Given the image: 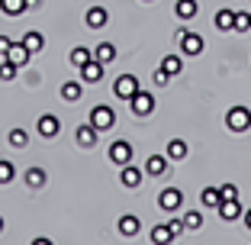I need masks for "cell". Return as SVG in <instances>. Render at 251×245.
<instances>
[{"label":"cell","instance_id":"obj_1","mask_svg":"<svg viewBox=\"0 0 251 245\" xmlns=\"http://www.w3.org/2000/svg\"><path fill=\"white\" fill-rule=\"evenodd\" d=\"M87 123L90 126H97L100 133H106V129H113V123H116V113H113V107H106V104H97L94 110L87 113Z\"/></svg>","mask_w":251,"mask_h":245},{"label":"cell","instance_id":"obj_2","mask_svg":"<svg viewBox=\"0 0 251 245\" xmlns=\"http://www.w3.org/2000/svg\"><path fill=\"white\" fill-rule=\"evenodd\" d=\"M226 126H229L232 133H248L251 129V110L248 107H232V110L226 113Z\"/></svg>","mask_w":251,"mask_h":245},{"label":"cell","instance_id":"obj_3","mask_svg":"<svg viewBox=\"0 0 251 245\" xmlns=\"http://www.w3.org/2000/svg\"><path fill=\"white\" fill-rule=\"evenodd\" d=\"M139 78L135 75H119L116 81H113V97H119V100H132L135 94H139Z\"/></svg>","mask_w":251,"mask_h":245},{"label":"cell","instance_id":"obj_4","mask_svg":"<svg viewBox=\"0 0 251 245\" xmlns=\"http://www.w3.org/2000/svg\"><path fill=\"white\" fill-rule=\"evenodd\" d=\"M158 207H161L164 213H177V210L184 207V193H180L177 187H164V191L158 193Z\"/></svg>","mask_w":251,"mask_h":245},{"label":"cell","instance_id":"obj_5","mask_svg":"<svg viewBox=\"0 0 251 245\" xmlns=\"http://www.w3.org/2000/svg\"><path fill=\"white\" fill-rule=\"evenodd\" d=\"M129 107H132L135 116H151V110H155V94H151V90H139V94L129 100Z\"/></svg>","mask_w":251,"mask_h":245},{"label":"cell","instance_id":"obj_6","mask_svg":"<svg viewBox=\"0 0 251 245\" xmlns=\"http://www.w3.org/2000/svg\"><path fill=\"white\" fill-rule=\"evenodd\" d=\"M177 39H180V49H184V55H200L203 49H206V42H203V36H200V32L177 29Z\"/></svg>","mask_w":251,"mask_h":245},{"label":"cell","instance_id":"obj_7","mask_svg":"<svg viewBox=\"0 0 251 245\" xmlns=\"http://www.w3.org/2000/svg\"><path fill=\"white\" fill-rule=\"evenodd\" d=\"M110 162L116 164V168H123V164H129L132 162V145L129 142H123V139H116V142H110Z\"/></svg>","mask_w":251,"mask_h":245},{"label":"cell","instance_id":"obj_8","mask_svg":"<svg viewBox=\"0 0 251 245\" xmlns=\"http://www.w3.org/2000/svg\"><path fill=\"white\" fill-rule=\"evenodd\" d=\"M36 129H39V136H42V139H55V136H58V129H61V123H58V116L45 113V116L36 119Z\"/></svg>","mask_w":251,"mask_h":245},{"label":"cell","instance_id":"obj_9","mask_svg":"<svg viewBox=\"0 0 251 245\" xmlns=\"http://www.w3.org/2000/svg\"><path fill=\"white\" fill-rule=\"evenodd\" d=\"M142 178H145V168H135L132 162L119 168V181H123V187H139Z\"/></svg>","mask_w":251,"mask_h":245},{"label":"cell","instance_id":"obj_10","mask_svg":"<svg viewBox=\"0 0 251 245\" xmlns=\"http://www.w3.org/2000/svg\"><path fill=\"white\" fill-rule=\"evenodd\" d=\"M103 71H106V65H103V61H97V58H90L87 65H81V78L87 84H100V81H103Z\"/></svg>","mask_w":251,"mask_h":245},{"label":"cell","instance_id":"obj_11","mask_svg":"<svg viewBox=\"0 0 251 245\" xmlns=\"http://www.w3.org/2000/svg\"><path fill=\"white\" fill-rule=\"evenodd\" d=\"M97 136H100V129L90 126V123H84V126H77L74 139H77V145H81V149H94V145H97Z\"/></svg>","mask_w":251,"mask_h":245},{"label":"cell","instance_id":"obj_12","mask_svg":"<svg viewBox=\"0 0 251 245\" xmlns=\"http://www.w3.org/2000/svg\"><path fill=\"white\" fill-rule=\"evenodd\" d=\"M171 158L168 155H148L145 158V174H151V178H161L164 171H168Z\"/></svg>","mask_w":251,"mask_h":245},{"label":"cell","instance_id":"obj_13","mask_svg":"<svg viewBox=\"0 0 251 245\" xmlns=\"http://www.w3.org/2000/svg\"><path fill=\"white\" fill-rule=\"evenodd\" d=\"M106 20H110V13H106V7H90L87 13H84V23H87L90 29H103Z\"/></svg>","mask_w":251,"mask_h":245},{"label":"cell","instance_id":"obj_14","mask_svg":"<svg viewBox=\"0 0 251 245\" xmlns=\"http://www.w3.org/2000/svg\"><path fill=\"white\" fill-rule=\"evenodd\" d=\"M29 55H32V52H29V49H26V45L20 42V39H16V42L10 45V52L3 55V58H10V61H13V65H20V68H23V65H26V61H29Z\"/></svg>","mask_w":251,"mask_h":245},{"label":"cell","instance_id":"obj_15","mask_svg":"<svg viewBox=\"0 0 251 245\" xmlns=\"http://www.w3.org/2000/svg\"><path fill=\"white\" fill-rule=\"evenodd\" d=\"M139 229H142V223H139V216H132V213H126V216H119V232H123L126 239H132V236H139Z\"/></svg>","mask_w":251,"mask_h":245},{"label":"cell","instance_id":"obj_16","mask_svg":"<svg viewBox=\"0 0 251 245\" xmlns=\"http://www.w3.org/2000/svg\"><path fill=\"white\" fill-rule=\"evenodd\" d=\"M29 7V0H0V13L3 16H23Z\"/></svg>","mask_w":251,"mask_h":245},{"label":"cell","instance_id":"obj_17","mask_svg":"<svg viewBox=\"0 0 251 245\" xmlns=\"http://www.w3.org/2000/svg\"><path fill=\"white\" fill-rule=\"evenodd\" d=\"M164 155H168L171 162H184V158H187V142L184 139H171L168 149H164Z\"/></svg>","mask_w":251,"mask_h":245},{"label":"cell","instance_id":"obj_18","mask_svg":"<svg viewBox=\"0 0 251 245\" xmlns=\"http://www.w3.org/2000/svg\"><path fill=\"white\" fill-rule=\"evenodd\" d=\"M174 13H177V20H193L200 13V7H197V0H177L174 3Z\"/></svg>","mask_w":251,"mask_h":245},{"label":"cell","instance_id":"obj_19","mask_svg":"<svg viewBox=\"0 0 251 245\" xmlns=\"http://www.w3.org/2000/svg\"><path fill=\"white\" fill-rule=\"evenodd\" d=\"M213 23H216V29H219V32H229V29H235V10H219Z\"/></svg>","mask_w":251,"mask_h":245},{"label":"cell","instance_id":"obj_20","mask_svg":"<svg viewBox=\"0 0 251 245\" xmlns=\"http://www.w3.org/2000/svg\"><path fill=\"white\" fill-rule=\"evenodd\" d=\"M219 216L222 219H238V216H242V203L238 200H219Z\"/></svg>","mask_w":251,"mask_h":245},{"label":"cell","instance_id":"obj_21","mask_svg":"<svg viewBox=\"0 0 251 245\" xmlns=\"http://www.w3.org/2000/svg\"><path fill=\"white\" fill-rule=\"evenodd\" d=\"M20 42L26 45L29 52H42V49H45V39H42V32H36V29H29V32H26V36L20 39Z\"/></svg>","mask_w":251,"mask_h":245},{"label":"cell","instance_id":"obj_22","mask_svg":"<svg viewBox=\"0 0 251 245\" xmlns=\"http://www.w3.org/2000/svg\"><path fill=\"white\" fill-rule=\"evenodd\" d=\"M94 58L103 61V65H110V61L116 58V45H113V42H100V45H97V52H94Z\"/></svg>","mask_w":251,"mask_h":245},{"label":"cell","instance_id":"obj_23","mask_svg":"<svg viewBox=\"0 0 251 245\" xmlns=\"http://www.w3.org/2000/svg\"><path fill=\"white\" fill-rule=\"evenodd\" d=\"M45 181H49V174H45L42 168H29V171H26V184H29L32 191H39V187H45Z\"/></svg>","mask_w":251,"mask_h":245},{"label":"cell","instance_id":"obj_24","mask_svg":"<svg viewBox=\"0 0 251 245\" xmlns=\"http://www.w3.org/2000/svg\"><path fill=\"white\" fill-rule=\"evenodd\" d=\"M161 68L168 71L171 78H174V75H180V71H184V61H180V55H164V58H161Z\"/></svg>","mask_w":251,"mask_h":245},{"label":"cell","instance_id":"obj_25","mask_svg":"<svg viewBox=\"0 0 251 245\" xmlns=\"http://www.w3.org/2000/svg\"><path fill=\"white\" fill-rule=\"evenodd\" d=\"M61 100H68V104L81 100V84H77V81H65V84H61Z\"/></svg>","mask_w":251,"mask_h":245},{"label":"cell","instance_id":"obj_26","mask_svg":"<svg viewBox=\"0 0 251 245\" xmlns=\"http://www.w3.org/2000/svg\"><path fill=\"white\" fill-rule=\"evenodd\" d=\"M200 200H203V207H219V200H222L219 187H203V193H200Z\"/></svg>","mask_w":251,"mask_h":245},{"label":"cell","instance_id":"obj_27","mask_svg":"<svg viewBox=\"0 0 251 245\" xmlns=\"http://www.w3.org/2000/svg\"><path fill=\"white\" fill-rule=\"evenodd\" d=\"M7 142L13 145V149H26V145H29V136H26V129H10Z\"/></svg>","mask_w":251,"mask_h":245},{"label":"cell","instance_id":"obj_28","mask_svg":"<svg viewBox=\"0 0 251 245\" xmlns=\"http://www.w3.org/2000/svg\"><path fill=\"white\" fill-rule=\"evenodd\" d=\"M171 239H174V232H171V226L164 223V226H155V229H151V242L155 245H164V242H171Z\"/></svg>","mask_w":251,"mask_h":245},{"label":"cell","instance_id":"obj_29","mask_svg":"<svg viewBox=\"0 0 251 245\" xmlns=\"http://www.w3.org/2000/svg\"><path fill=\"white\" fill-rule=\"evenodd\" d=\"M90 58H94V52H90V49H84V45H77V49H74V52H71V65H74V68L87 65Z\"/></svg>","mask_w":251,"mask_h":245},{"label":"cell","instance_id":"obj_30","mask_svg":"<svg viewBox=\"0 0 251 245\" xmlns=\"http://www.w3.org/2000/svg\"><path fill=\"white\" fill-rule=\"evenodd\" d=\"M251 29V10H235V32Z\"/></svg>","mask_w":251,"mask_h":245},{"label":"cell","instance_id":"obj_31","mask_svg":"<svg viewBox=\"0 0 251 245\" xmlns=\"http://www.w3.org/2000/svg\"><path fill=\"white\" fill-rule=\"evenodd\" d=\"M16 71H20V65H13L10 58H3V61H0V81H13V78H16Z\"/></svg>","mask_w":251,"mask_h":245},{"label":"cell","instance_id":"obj_32","mask_svg":"<svg viewBox=\"0 0 251 245\" xmlns=\"http://www.w3.org/2000/svg\"><path fill=\"white\" fill-rule=\"evenodd\" d=\"M16 178V168L7 162V158H0V184H10Z\"/></svg>","mask_w":251,"mask_h":245},{"label":"cell","instance_id":"obj_33","mask_svg":"<svg viewBox=\"0 0 251 245\" xmlns=\"http://www.w3.org/2000/svg\"><path fill=\"white\" fill-rule=\"evenodd\" d=\"M184 226H187V229H200V226H203V213H200V210L184 213Z\"/></svg>","mask_w":251,"mask_h":245},{"label":"cell","instance_id":"obj_34","mask_svg":"<svg viewBox=\"0 0 251 245\" xmlns=\"http://www.w3.org/2000/svg\"><path fill=\"white\" fill-rule=\"evenodd\" d=\"M219 193H222V200H238V187L235 184H222Z\"/></svg>","mask_w":251,"mask_h":245},{"label":"cell","instance_id":"obj_35","mask_svg":"<svg viewBox=\"0 0 251 245\" xmlns=\"http://www.w3.org/2000/svg\"><path fill=\"white\" fill-rule=\"evenodd\" d=\"M168 226H171V232H174V239H177L180 232L187 229V226H184V219H168Z\"/></svg>","mask_w":251,"mask_h":245},{"label":"cell","instance_id":"obj_36","mask_svg":"<svg viewBox=\"0 0 251 245\" xmlns=\"http://www.w3.org/2000/svg\"><path fill=\"white\" fill-rule=\"evenodd\" d=\"M168 81H171V75L164 71V68H158V71H155V84H158V87H164Z\"/></svg>","mask_w":251,"mask_h":245},{"label":"cell","instance_id":"obj_37","mask_svg":"<svg viewBox=\"0 0 251 245\" xmlns=\"http://www.w3.org/2000/svg\"><path fill=\"white\" fill-rule=\"evenodd\" d=\"M16 39H10V36H0V55H7L10 52V45H13Z\"/></svg>","mask_w":251,"mask_h":245},{"label":"cell","instance_id":"obj_38","mask_svg":"<svg viewBox=\"0 0 251 245\" xmlns=\"http://www.w3.org/2000/svg\"><path fill=\"white\" fill-rule=\"evenodd\" d=\"M245 226H248V229H251V210H248V213H245Z\"/></svg>","mask_w":251,"mask_h":245},{"label":"cell","instance_id":"obj_39","mask_svg":"<svg viewBox=\"0 0 251 245\" xmlns=\"http://www.w3.org/2000/svg\"><path fill=\"white\" fill-rule=\"evenodd\" d=\"M29 7H42V0H29Z\"/></svg>","mask_w":251,"mask_h":245},{"label":"cell","instance_id":"obj_40","mask_svg":"<svg viewBox=\"0 0 251 245\" xmlns=\"http://www.w3.org/2000/svg\"><path fill=\"white\" fill-rule=\"evenodd\" d=\"M0 232H3V216H0Z\"/></svg>","mask_w":251,"mask_h":245},{"label":"cell","instance_id":"obj_41","mask_svg":"<svg viewBox=\"0 0 251 245\" xmlns=\"http://www.w3.org/2000/svg\"><path fill=\"white\" fill-rule=\"evenodd\" d=\"M148 3H151V0H148Z\"/></svg>","mask_w":251,"mask_h":245}]
</instances>
